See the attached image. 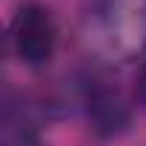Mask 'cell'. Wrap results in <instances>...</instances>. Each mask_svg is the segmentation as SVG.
<instances>
[{
  "mask_svg": "<svg viewBox=\"0 0 146 146\" xmlns=\"http://www.w3.org/2000/svg\"><path fill=\"white\" fill-rule=\"evenodd\" d=\"M12 46L26 66H43L52 60L57 46V26L46 6L26 3L12 20Z\"/></svg>",
  "mask_w": 146,
  "mask_h": 146,
  "instance_id": "7a4b0ae2",
  "label": "cell"
},
{
  "mask_svg": "<svg viewBox=\"0 0 146 146\" xmlns=\"http://www.w3.org/2000/svg\"><path fill=\"white\" fill-rule=\"evenodd\" d=\"M95 49L115 63L146 52V0H100L92 23Z\"/></svg>",
  "mask_w": 146,
  "mask_h": 146,
  "instance_id": "6da1fadb",
  "label": "cell"
},
{
  "mask_svg": "<svg viewBox=\"0 0 146 146\" xmlns=\"http://www.w3.org/2000/svg\"><path fill=\"white\" fill-rule=\"evenodd\" d=\"M86 117L98 137H117L132 123V106L112 80H92L86 86Z\"/></svg>",
  "mask_w": 146,
  "mask_h": 146,
  "instance_id": "3957f363",
  "label": "cell"
},
{
  "mask_svg": "<svg viewBox=\"0 0 146 146\" xmlns=\"http://www.w3.org/2000/svg\"><path fill=\"white\" fill-rule=\"evenodd\" d=\"M135 98H137V103L146 109V63H143V69L137 72V80H135Z\"/></svg>",
  "mask_w": 146,
  "mask_h": 146,
  "instance_id": "277c9868",
  "label": "cell"
}]
</instances>
